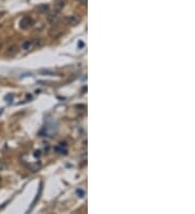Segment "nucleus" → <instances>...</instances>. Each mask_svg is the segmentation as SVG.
<instances>
[{
	"instance_id": "0eeeda50",
	"label": "nucleus",
	"mask_w": 195,
	"mask_h": 214,
	"mask_svg": "<svg viewBox=\"0 0 195 214\" xmlns=\"http://www.w3.org/2000/svg\"><path fill=\"white\" fill-rule=\"evenodd\" d=\"M76 192H77L78 197L82 198V197H84V191L82 190V189H77V190H76Z\"/></svg>"
},
{
	"instance_id": "9d476101",
	"label": "nucleus",
	"mask_w": 195,
	"mask_h": 214,
	"mask_svg": "<svg viewBox=\"0 0 195 214\" xmlns=\"http://www.w3.org/2000/svg\"><path fill=\"white\" fill-rule=\"evenodd\" d=\"M3 168H4V164H2V163H0V170H2Z\"/></svg>"
},
{
	"instance_id": "f03ea898",
	"label": "nucleus",
	"mask_w": 195,
	"mask_h": 214,
	"mask_svg": "<svg viewBox=\"0 0 195 214\" xmlns=\"http://www.w3.org/2000/svg\"><path fill=\"white\" fill-rule=\"evenodd\" d=\"M16 53H17V47L16 45H12V47H9V48L6 49V53H4V56L6 57H13Z\"/></svg>"
},
{
	"instance_id": "ddd939ff",
	"label": "nucleus",
	"mask_w": 195,
	"mask_h": 214,
	"mask_svg": "<svg viewBox=\"0 0 195 214\" xmlns=\"http://www.w3.org/2000/svg\"><path fill=\"white\" fill-rule=\"evenodd\" d=\"M0 113H1V110H0Z\"/></svg>"
},
{
	"instance_id": "6e6552de",
	"label": "nucleus",
	"mask_w": 195,
	"mask_h": 214,
	"mask_svg": "<svg viewBox=\"0 0 195 214\" xmlns=\"http://www.w3.org/2000/svg\"><path fill=\"white\" fill-rule=\"evenodd\" d=\"M77 1L79 3H81V4H84V6L86 4V3H87V0H77Z\"/></svg>"
},
{
	"instance_id": "7ed1b4c3",
	"label": "nucleus",
	"mask_w": 195,
	"mask_h": 214,
	"mask_svg": "<svg viewBox=\"0 0 195 214\" xmlns=\"http://www.w3.org/2000/svg\"><path fill=\"white\" fill-rule=\"evenodd\" d=\"M65 22L67 23V24H69V25H77L78 23H79V19H78L77 16L75 15H72V16H68V17H66L65 19Z\"/></svg>"
},
{
	"instance_id": "f8f14e48",
	"label": "nucleus",
	"mask_w": 195,
	"mask_h": 214,
	"mask_svg": "<svg viewBox=\"0 0 195 214\" xmlns=\"http://www.w3.org/2000/svg\"><path fill=\"white\" fill-rule=\"evenodd\" d=\"M0 183H1V177H0Z\"/></svg>"
},
{
	"instance_id": "423d86ee",
	"label": "nucleus",
	"mask_w": 195,
	"mask_h": 214,
	"mask_svg": "<svg viewBox=\"0 0 195 214\" xmlns=\"http://www.w3.org/2000/svg\"><path fill=\"white\" fill-rule=\"evenodd\" d=\"M63 6H64V2H63V1H61V2H58V4H56L55 9H56V11H60L61 9H63Z\"/></svg>"
},
{
	"instance_id": "f257e3e1",
	"label": "nucleus",
	"mask_w": 195,
	"mask_h": 214,
	"mask_svg": "<svg viewBox=\"0 0 195 214\" xmlns=\"http://www.w3.org/2000/svg\"><path fill=\"white\" fill-rule=\"evenodd\" d=\"M32 24H34L32 19H30V17L25 16V17H23V19H21V22H20V27L22 29H27V28H29L30 26H32Z\"/></svg>"
},
{
	"instance_id": "39448f33",
	"label": "nucleus",
	"mask_w": 195,
	"mask_h": 214,
	"mask_svg": "<svg viewBox=\"0 0 195 214\" xmlns=\"http://www.w3.org/2000/svg\"><path fill=\"white\" fill-rule=\"evenodd\" d=\"M48 9H49V6H47V4H41V6H38V10L39 11H42V12H46Z\"/></svg>"
},
{
	"instance_id": "20e7f679",
	"label": "nucleus",
	"mask_w": 195,
	"mask_h": 214,
	"mask_svg": "<svg viewBox=\"0 0 195 214\" xmlns=\"http://www.w3.org/2000/svg\"><path fill=\"white\" fill-rule=\"evenodd\" d=\"M30 47H32V42L28 41V40L23 43V49H24V50H28Z\"/></svg>"
},
{
	"instance_id": "9b49d317",
	"label": "nucleus",
	"mask_w": 195,
	"mask_h": 214,
	"mask_svg": "<svg viewBox=\"0 0 195 214\" xmlns=\"http://www.w3.org/2000/svg\"><path fill=\"white\" fill-rule=\"evenodd\" d=\"M1 48H2V45H1V43H0V51H1Z\"/></svg>"
},
{
	"instance_id": "1a4fd4ad",
	"label": "nucleus",
	"mask_w": 195,
	"mask_h": 214,
	"mask_svg": "<svg viewBox=\"0 0 195 214\" xmlns=\"http://www.w3.org/2000/svg\"><path fill=\"white\" fill-rule=\"evenodd\" d=\"M84 42H80V41L78 42V47H84Z\"/></svg>"
}]
</instances>
